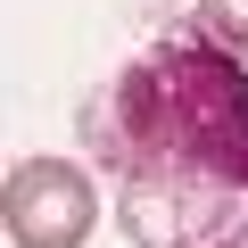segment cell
<instances>
[{
	"mask_svg": "<svg viewBox=\"0 0 248 248\" xmlns=\"http://www.w3.org/2000/svg\"><path fill=\"white\" fill-rule=\"evenodd\" d=\"M199 25H207L232 58H248V0H199Z\"/></svg>",
	"mask_w": 248,
	"mask_h": 248,
	"instance_id": "cell-3",
	"label": "cell"
},
{
	"mask_svg": "<svg viewBox=\"0 0 248 248\" xmlns=\"http://www.w3.org/2000/svg\"><path fill=\"white\" fill-rule=\"evenodd\" d=\"M133 248H248V58L199 17H157L83 108Z\"/></svg>",
	"mask_w": 248,
	"mask_h": 248,
	"instance_id": "cell-1",
	"label": "cell"
},
{
	"mask_svg": "<svg viewBox=\"0 0 248 248\" xmlns=\"http://www.w3.org/2000/svg\"><path fill=\"white\" fill-rule=\"evenodd\" d=\"M99 199L91 174H75L66 157H17L9 166V199H0V223H9L17 248H83Z\"/></svg>",
	"mask_w": 248,
	"mask_h": 248,
	"instance_id": "cell-2",
	"label": "cell"
}]
</instances>
